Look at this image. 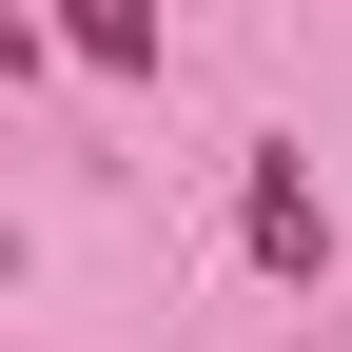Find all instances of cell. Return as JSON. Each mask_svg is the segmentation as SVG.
Instances as JSON below:
<instances>
[{
  "label": "cell",
  "instance_id": "cell-1",
  "mask_svg": "<svg viewBox=\"0 0 352 352\" xmlns=\"http://www.w3.org/2000/svg\"><path fill=\"white\" fill-rule=\"evenodd\" d=\"M254 254H274V274H333V196L294 157H254Z\"/></svg>",
  "mask_w": 352,
  "mask_h": 352
}]
</instances>
